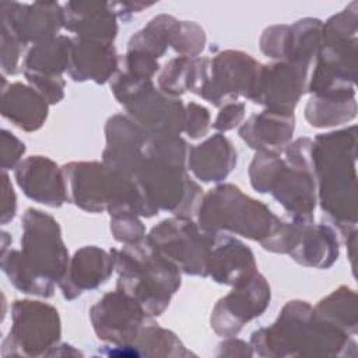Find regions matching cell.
Returning <instances> with one entry per match:
<instances>
[{
    "label": "cell",
    "mask_w": 358,
    "mask_h": 358,
    "mask_svg": "<svg viewBox=\"0 0 358 358\" xmlns=\"http://www.w3.org/2000/svg\"><path fill=\"white\" fill-rule=\"evenodd\" d=\"M313 168L320 182V201L341 228L355 225L354 127L319 136L312 144Z\"/></svg>",
    "instance_id": "cell-1"
},
{
    "label": "cell",
    "mask_w": 358,
    "mask_h": 358,
    "mask_svg": "<svg viewBox=\"0 0 358 358\" xmlns=\"http://www.w3.org/2000/svg\"><path fill=\"white\" fill-rule=\"evenodd\" d=\"M113 260L119 271V289L145 313H161L180 285L179 268L150 241L129 243L120 252L113 250Z\"/></svg>",
    "instance_id": "cell-2"
},
{
    "label": "cell",
    "mask_w": 358,
    "mask_h": 358,
    "mask_svg": "<svg viewBox=\"0 0 358 358\" xmlns=\"http://www.w3.org/2000/svg\"><path fill=\"white\" fill-rule=\"evenodd\" d=\"M199 213L203 231L215 234L220 229H228L260 241L262 245L282 225L264 204L242 194L232 185L213 189L201 201Z\"/></svg>",
    "instance_id": "cell-3"
},
{
    "label": "cell",
    "mask_w": 358,
    "mask_h": 358,
    "mask_svg": "<svg viewBox=\"0 0 358 358\" xmlns=\"http://www.w3.org/2000/svg\"><path fill=\"white\" fill-rule=\"evenodd\" d=\"M214 234L200 232L186 218L165 220L150 234V243L187 274H207Z\"/></svg>",
    "instance_id": "cell-4"
},
{
    "label": "cell",
    "mask_w": 358,
    "mask_h": 358,
    "mask_svg": "<svg viewBox=\"0 0 358 358\" xmlns=\"http://www.w3.org/2000/svg\"><path fill=\"white\" fill-rule=\"evenodd\" d=\"M22 259L49 281H62L67 268V250L57 222L48 214L28 210L22 218Z\"/></svg>",
    "instance_id": "cell-5"
},
{
    "label": "cell",
    "mask_w": 358,
    "mask_h": 358,
    "mask_svg": "<svg viewBox=\"0 0 358 358\" xmlns=\"http://www.w3.org/2000/svg\"><path fill=\"white\" fill-rule=\"evenodd\" d=\"M208 63L194 90L199 95L214 105H220L227 96H236L238 94L250 98L260 69L249 55L227 50L220 53L211 66Z\"/></svg>",
    "instance_id": "cell-6"
},
{
    "label": "cell",
    "mask_w": 358,
    "mask_h": 358,
    "mask_svg": "<svg viewBox=\"0 0 358 358\" xmlns=\"http://www.w3.org/2000/svg\"><path fill=\"white\" fill-rule=\"evenodd\" d=\"M1 31L27 42H45L56 38L64 24L63 6L57 1H0Z\"/></svg>",
    "instance_id": "cell-7"
},
{
    "label": "cell",
    "mask_w": 358,
    "mask_h": 358,
    "mask_svg": "<svg viewBox=\"0 0 358 358\" xmlns=\"http://www.w3.org/2000/svg\"><path fill=\"white\" fill-rule=\"evenodd\" d=\"M306 69L308 66L294 62L260 69L250 98L268 105L270 110L292 113V108L303 92Z\"/></svg>",
    "instance_id": "cell-8"
},
{
    "label": "cell",
    "mask_w": 358,
    "mask_h": 358,
    "mask_svg": "<svg viewBox=\"0 0 358 358\" xmlns=\"http://www.w3.org/2000/svg\"><path fill=\"white\" fill-rule=\"evenodd\" d=\"M268 299L270 288L266 280L255 273L218 302L214 309V324L218 329H235L243 320L259 316L268 305Z\"/></svg>",
    "instance_id": "cell-9"
},
{
    "label": "cell",
    "mask_w": 358,
    "mask_h": 358,
    "mask_svg": "<svg viewBox=\"0 0 358 358\" xmlns=\"http://www.w3.org/2000/svg\"><path fill=\"white\" fill-rule=\"evenodd\" d=\"M63 18V27L81 39L112 43L117 34L116 14L108 1H67Z\"/></svg>",
    "instance_id": "cell-10"
},
{
    "label": "cell",
    "mask_w": 358,
    "mask_h": 358,
    "mask_svg": "<svg viewBox=\"0 0 358 358\" xmlns=\"http://www.w3.org/2000/svg\"><path fill=\"white\" fill-rule=\"evenodd\" d=\"M255 259L249 248L231 236L213 238L207 274L217 282L238 285L255 274Z\"/></svg>",
    "instance_id": "cell-11"
},
{
    "label": "cell",
    "mask_w": 358,
    "mask_h": 358,
    "mask_svg": "<svg viewBox=\"0 0 358 358\" xmlns=\"http://www.w3.org/2000/svg\"><path fill=\"white\" fill-rule=\"evenodd\" d=\"M18 185L35 201L48 206H60L66 200L63 176L57 166L48 158L31 157L15 172Z\"/></svg>",
    "instance_id": "cell-12"
},
{
    "label": "cell",
    "mask_w": 358,
    "mask_h": 358,
    "mask_svg": "<svg viewBox=\"0 0 358 358\" xmlns=\"http://www.w3.org/2000/svg\"><path fill=\"white\" fill-rule=\"evenodd\" d=\"M115 260L103 250L87 246L73 257L69 271L60 281L64 295L73 299L84 289H92L102 284L112 273Z\"/></svg>",
    "instance_id": "cell-13"
},
{
    "label": "cell",
    "mask_w": 358,
    "mask_h": 358,
    "mask_svg": "<svg viewBox=\"0 0 358 358\" xmlns=\"http://www.w3.org/2000/svg\"><path fill=\"white\" fill-rule=\"evenodd\" d=\"M116 53L112 43L88 39H71L70 76L76 81L94 80L105 83L116 69Z\"/></svg>",
    "instance_id": "cell-14"
},
{
    "label": "cell",
    "mask_w": 358,
    "mask_h": 358,
    "mask_svg": "<svg viewBox=\"0 0 358 358\" xmlns=\"http://www.w3.org/2000/svg\"><path fill=\"white\" fill-rule=\"evenodd\" d=\"M310 221H299L298 235L289 255L305 266L329 267L337 259L338 243L331 228L310 227Z\"/></svg>",
    "instance_id": "cell-15"
},
{
    "label": "cell",
    "mask_w": 358,
    "mask_h": 358,
    "mask_svg": "<svg viewBox=\"0 0 358 358\" xmlns=\"http://www.w3.org/2000/svg\"><path fill=\"white\" fill-rule=\"evenodd\" d=\"M236 154L228 138L215 134L190 150L189 166L204 182L224 179L235 166Z\"/></svg>",
    "instance_id": "cell-16"
},
{
    "label": "cell",
    "mask_w": 358,
    "mask_h": 358,
    "mask_svg": "<svg viewBox=\"0 0 358 358\" xmlns=\"http://www.w3.org/2000/svg\"><path fill=\"white\" fill-rule=\"evenodd\" d=\"M294 129L292 113L266 110L252 116L241 129L242 138L253 148H281L291 138Z\"/></svg>",
    "instance_id": "cell-17"
},
{
    "label": "cell",
    "mask_w": 358,
    "mask_h": 358,
    "mask_svg": "<svg viewBox=\"0 0 358 358\" xmlns=\"http://www.w3.org/2000/svg\"><path fill=\"white\" fill-rule=\"evenodd\" d=\"M3 115L25 130H36L48 115L45 98L34 90L13 84L3 95Z\"/></svg>",
    "instance_id": "cell-18"
},
{
    "label": "cell",
    "mask_w": 358,
    "mask_h": 358,
    "mask_svg": "<svg viewBox=\"0 0 358 358\" xmlns=\"http://www.w3.org/2000/svg\"><path fill=\"white\" fill-rule=\"evenodd\" d=\"M71 39L56 36L36 43L25 59V74H39L60 77L70 62Z\"/></svg>",
    "instance_id": "cell-19"
},
{
    "label": "cell",
    "mask_w": 358,
    "mask_h": 358,
    "mask_svg": "<svg viewBox=\"0 0 358 358\" xmlns=\"http://www.w3.org/2000/svg\"><path fill=\"white\" fill-rule=\"evenodd\" d=\"M178 24L179 21L168 14L154 17L141 31L131 36L129 50L143 52L154 59L159 57L166 50V46L172 43Z\"/></svg>",
    "instance_id": "cell-20"
},
{
    "label": "cell",
    "mask_w": 358,
    "mask_h": 358,
    "mask_svg": "<svg viewBox=\"0 0 358 358\" xmlns=\"http://www.w3.org/2000/svg\"><path fill=\"white\" fill-rule=\"evenodd\" d=\"M357 105L354 98H312L306 106V119L310 124L323 127L344 123L355 116Z\"/></svg>",
    "instance_id": "cell-21"
},
{
    "label": "cell",
    "mask_w": 358,
    "mask_h": 358,
    "mask_svg": "<svg viewBox=\"0 0 358 358\" xmlns=\"http://www.w3.org/2000/svg\"><path fill=\"white\" fill-rule=\"evenodd\" d=\"M194 60L186 56L178 57L166 63L164 71L159 76V87L165 94H180L186 88L192 87Z\"/></svg>",
    "instance_id": "cell-22"
},
{
    "label": "cell",
    "mask_w": 358,
    "mask_h": 358,
    "mask_svg": "<svg viewBox=\"0 0 358 358\" xmlns=\"http://www.w3.org/2000/svg\"><path fill=\"white\" fill-rule=\"evenodd\" d=\"M204 43L206 34L197 22L179 21L171 43L178 53L196 56L203 50Z\"/></svg>",
    "instance_id": "cell-23"
},
{
    "label": "cell",
    "mask_w": 358,
    "mask_h": 358,
    "mask_svg": "<svg viewBox=\"0 0 358 358\" xmlns=\"http://www.w3.org/2000/svg\"><path fill=\"white\" fill-rule=\"evenodd\" d=\"M289 25H273L264 29L260 38L262 50L270 57H287Z\"/></svg>",
    "instance_id": "cell-24"
},
{
    "label": "cell",
    "mask_w": 358,
    "mask_h": 358,
    "mask_svg": "<svg viewBox=\"0 0 358 358\" xmlns=\"http://www.w3.org/2000/svg\"><path fill=\"white\" fill-rule=\"evenodd\" d=\"M112 232L117 241L134 243L143 236L144 227L131 214H116L112 220Z\"/></svg>",
    "instance_id": "cell-25"
},
{
    "label": "cell",
    "mask_w": 358,
    "mask_h": 358,
    "mask_svg": "<svg viewBox=\"0 0 358 358\" xmlns=\"http://www.w3.org/2000/svg\"><path fill=\"white\" fill-rule=\"evenodd\" d=\"M208 122H210V115L206 108L197 103L187 105V109L185 112V119H183V129L190 137L197 138L200 136H204L208 129Z\"/></svg>",
    "instance_id": "cell-26"
},
{
    "label": "cell",
    "mask_w": 358,
    "mask_h": 358,
    "mask_svg": "<svg viewBox=\"0 0 358 358\" xmlns=\"http://www.w3.org/2000/svg\"><path fill=\"white\" fill-rule=\"evenodd\" d=\"M21 42L13 35L1 31V50H3V67L4 70L14 73L17 60L21 50Z\"/></svg>",
    "instance_id": "cell-27"
},
{
    "label": "cell",
    "mask_w": 358,
    "mask_h": 358,
    "mask_svg": "<svg viewBox=\"0 0 358 358\" xmlns=\"http://www.w3.org/2000/svg\"><path fill=\"white\" fill-rule=\"evenodd\" d=\"M243 112H245V106L243 103H231L227 105L220 115L215 119L214 127L218 130H229L232 127H235L243 117Z\"/></svg>",
    "instance_id": "cell-28"
},
{
    "label": "cell",
    "mask_w": 358,
    "mask_h": 358,
    "mask_svg": "<svg viewBox=\"0 0 358 358\" xmlns=\"http://www.w3.org/2000/svg\"><path fill=\"white\" fill-rule=\"evenodd\" d=\"M24 150L25 147L22 143H20L13 134L3 131V166L6 169L13 166L18 161Z\"/></svg>",
    "instance_id": "cell-29"
},
{
    "label": "cell",
    "mask_w": 358,
    "mask_h": 358,
    "mask_svg": "<svg viewBox=\"0 0 358 358\" xmlns=\"http://www.w3.org/2000/svg\"><path fill=\"white\" fill-rule=\"evenodd\" d=\"M116 17H122L123 20L126 18V14H133V13H140L144 8H148L154 6L152 3H143V1H119V3H110Z\"/></svg>",
    "instance_id": "cell-30"
},
{
    "label": "cell",
    "mask_w": 358,
    "mask_h": 358,
    "mask_svg": "<svg viewBox=\"0 0 358 358\" xmlns=\"http://www.w3.org/2000/svg\"><path fill=\"white\" fill-rule=\"evenodd\" d=\"M3 222H6L7 220L13 218L14 211H15V199H14V193L13 189L8 185L7 178L4 176V192H3Z\"/></svg>",
    "instance_id": "cell-31"
}]
</instances>
